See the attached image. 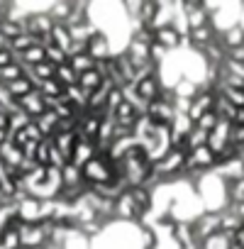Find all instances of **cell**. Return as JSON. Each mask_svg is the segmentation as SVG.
I'll list each match as a JSON object with an SVG mask.
<instances>
[{"label": "cell", "mask_w": 244, "mask_h": 249, "mask_svg": "<svg viewBox=\"0 0 244 249\" xmlns=\"http://www.w3.org/2000/svg\"><path fill=\"white\" fill-rule=\"evenodd\" d=\"M191 225H193L195 239L205 242V239H210L212 234L220 232V213H217V210H205V213H200Z\"/></svg>", "instance_id": "obj_1"}, {"label": "cell", "mask_w": 244, "mask_h": 249, "mask_svg": "<svg viewBox=\"0 0 244 249\" xmlns=\"http://www.w3.org/2000/svg\"><path fill=\"white\" fill-rule=\"evenodd\" d=\"M15 215L22 220V225H39V222H44V217H42V200L35 198V196L22 198L15 205Z\"/></svg>", "instance_id": "obj_2"}, {"label": "cell", "mask_w": 244, "mask_h": 249, "mask_svg": "<svg viewBox=\"0 0 244 249\" xmlns=\"http://www.w3.org/2000/svg\"><path fill=\"white\" fill-rule=\"evenodd\" d=\"M215 100H217V93L215 90H208V88H200L198 95L191 100V110H188V117L193 120V124L198 122V117H203L205 112H212L215 110Z\"/></svg>", "instance_id": "obj_3"}, {"label": "cell", "mask_w": 244, "mask_h": 249, "mask_svg": "<svg viewBox=\"0 0 244 249\" xmlns=\"http://www.w3.org/2000/svg\"><path fill=\"white\" fill-rule=\"evenodd\" d=\"M112 215H115L117 220H125V222H139L142 213L137 210V205H135L130 191H125L122 196H117V200L112 203Z\"/></svg>", "instance_id": "obj_4"}, {"label": "cell", "mask_w": 244, "mask_h": 249, "mask_svg": "<svg viewBox=\"0 0 244 249\" xmlns=\"http://www.w3.org/2000/svg\"><path fill=\"white\" fill-rule=\"evenodd\" d=\"M54 27V20L49 18V13H30L25 15V32L35 35V37H49Z\"/></svg>", "instance_id": "obj_5"}, {"label": "cell", "mask_w": 244, "mask_h": 249, "mask_svg": "<svg viewBox=\"0 0 244 249\" xmlns=\"http://www.w3.org/2000/svg\"><path fill=\"white\" fill-rule=\"evenodd\" d=\"M135 88H137V95H139L147 105H149L152 100H157V98L164 93V83H161L159 73H149V76H144L142 81L135 83Z\"/></svg>", "instance_id": "obj_6"}, {"label": "cell", "mask_w": 244, "mask_h": 249, "mask_svg": "<svg viewBox=\"0 0 244 249\" xmlns=\"http://www.w3.org/2000/svg\"><path fill=\"white\" fill-rule=\"evenodd\" d=\"M86 52H88V56H90L93 61H105V59H110V56H112V47H110L107 35L98 30V32H95V35L88 39Z\"/></svg>", "instance_id": "obj_7"}, {"label": "cell", "mask_w": 244, "mask_h": 249, "mask_svg": "<svg viewBox=\"0 0 244 249\" xmlns=\"http://www.w3.org/2000/svg\"><path fill=\"white\" fill-rule=\"evenodd\" d=\"M17 107H20L25 115H30L32 120H37L39 115H44V112H47V98L35 88V90H30L25 98H20V100H17Z\"/></svg>", "instance_id": "obj_8"}, {"label": "cell", "mask_w": 244, "mask_h": 249, "mask_svg": "<svg viewBox=\"0 0 244 249\" xmlns=\"http://www.w3.org/2000/svg\"><path fill=\"white\" fill-rule=\"evenodd\" d=\"M217 42L225 47V52L237 49V47H244V25L234 22V25L225 27L222 32H217Z\"/></svg>", "instance_id": "obj_9"}, {"label": "cell", "mask_w": 244, "mask_h": 249, "mask_svg": "<svg viewBox=\"0 0 244 249\" xmlns=\"http://www.w3.org/2000/svg\"><path fill=\"white\" fill-rule=\"evenodd\" d=\"M181 39H183V35H181L174 25H169V27H159V30L154 32V42L161 44L166 52L181 49Z\"/></svg>", "instance_id": "obj_10"}, {"label": "cell", "mask_w": 244, "mask_h": 249, "mask_svg": "<svg viewBox=\"0 0 244 249\" xmlns=\"http://www.w3.org/2000/svg\"><path fill=\"white\" fill-rule=\"evenodd\" d=\"M93 157H95V144H93V142H86V140H78L76 147H73V152H71V159H69V161H71L73 166L83 169Z\"/></svg>", "instance_id": "obj_11"}, {"label": "cell", "mask_w": 244, "mask_h": 249, "mask_svg": "<svg viewBox=\"0 0 244 249\" xmlns=\"http://www.w3.org/2000/svg\"><path fill=\"white\" fill-rule=\"evenodd\" d=\"M0 159H3L10 169H15V171H17V169H20V164L25 161V154H22V149H20L10 137H8V142H5L3 147H0Z\"/></svg>", "instance_id": "obj_12"}, {"label": "cell", "mask_w": 244, "mask_h": 249, "mask_svg": "<svg viewBox=\"0 0 244 249\" xmlns=\"http://www.w3.org/2000/svg\"><path fill=\"white\" fill-rule=\"evenodd\" d=\"M49 39H52V44H56V47H59V49H64L66 54H69V49H71V44H73L71 32H69V27H66L64 22H54Z\"/></svg>", "instance_id": "obj_13"}, {"label": "cell", "mask_w": 244, "mask_h": 249, "mask_svg": "<svg viewBox=\"0 0 244 249\" xmlns=\"http://www.w3.org/2000/svg\"><path fill=\"white\" fill-rule=\"evenodd\" d=\"M52 142H54V147H56L66 159H71V152H73V147H76V142H78V135H76V132H56V135L52 137Z\"/></svg>", "instance_id": "obj_14"}, {"label": "cell", "mask_w": 244, "mask_h": 249, "mask_svg": "<svg viewBox=\"0 0 244 249\" xmlns=\"http://www.w3.org/2000/svg\"><path fill=\"white\" fill-rule=\"evenodd\" d=\"M61 188H78V186H83L86 181H83V174H81V169L78 166H73L71 161L61 169Z\"/></svg>", "instance_id": "obj_15"}, {"label": "cell", "mask_w": 244, "mask_h": 249, "mask_svg": "<svg viewBox=\"0 0 244 249\" xmlns=\"http://www.w3.org/2000/svg\"><path fill=\"white\" fill-rule=\"evenodd\" d=\"M103 83H105V78H103L95 69H90V71H86V73H81V76H78V88H83L86 93L98 90Z\"/></svg>", "instance_id": "obj_16"}, {"label": "cell", "mask_w": 244, "mask_h": 249, "mask_svg": "<svg viewBox=\"0 0 244 249\" xmlns=\"http://www.w3.org/2000/svg\"><path fill=\"white\" fill-rule=\"evenodd\" d=\"M5 88H8V93H10V95H13L15 100H20V98H25V95H27L30 90H35V86H32V81H30V78H27L25 73H22V78H17V81H13V83H8Z\"/></svg>", "instance_id": "obj_17"}, {"label": "cell", "mask_w": 244, "mask_h": 249, "mask_svg": "<svg viewBox=\"0 0 244 249\" xmlns=\"http://www.w3.org/2000/svg\"><path fill=\"white\" fill-rule=\"evenodd\" d=\"M42 61H47V54H44V47L42 44H37V47H32V49H27L22 56H20V64L22 66H39Z\"/></svg>", "instance_id": "obj_18"}, {"label": "cell", "mask_w": 244, "mask_h": 249, "mask_svg": "<svg viewBox=\"0 0 244 249\" xmlns=\"http://www.w3.org/2000/svg\"><path fill=\"white\" fill-rule=\"evenodd\" d=\"M191 130H193V120L188 115H176L174 122L169 124V132L171 135H181V137H188Z\"/></svg>", "instance_id": "obj_19"}, {"label": "cell", "mask_w": 244, "mask_h": 249, "mask_svg": "<svg viewBox=\"0 0 244 249\" xmlns=\"http://www.w3.org/2000/svg\"><path fill=\"white\" fill-rule=\"evenodd\" d=\"M54 78L64 86V88H69V86H76L78 83V73L69 66V64H61V66H56V71H54Z\"/></svg>", "instance_id": "obj_20"}, {"label": "cell", "mask_w": 244, "mask_h": 249, "mask_svg": "<svg viewBox=\"0 0 244 249\" xmlns=\"http://www.w3.org/2000/svg\"><path fill=\"white\" fill-rule=\"evenodd\" d=\"M200 147H208V132H203L200 127H195V124H193V130L186 137V149L193 152V149H200Z\"/></svg>", "instance_id": "obj_21"}, {"label": "cell", "mask_w": 244, "mask_h": 249, "mask_svg": "<svg viewBox=\"0 0 244 249\" xmlns=\"http://www.w3.org/2000/svg\"><path fill=\"white\" fill-rule=\"evenodd\" d=\"M69 66L81 76V73H86V71H90V69H95V61L88 56V52L86 54H76V56H69Z\"/></svg>", "instance_id": "obj_22"}, {"label": "cell", "mask_w": 244, "mask_h": 249, "mask_svg": "<svg viewBox=\"0 0 244 249\" xmlns=\"http://www.w3.org/2000/svg\"><path fill=\"white\" fill-rule=\"evenodd\" d=\"M44 54H47V61H49L52 66H61V64H69V54H66L64 49H59L56 44H52V39H49V44L44 47Z\"/></svg>", "instance_id": "obj_23"}, {"label": "cell", "mask_w": 244, "mask_h": 249, "mask_svg": "<svg viewBox=\"0 0 244 249\" xmlns=\"http://www.w3.org/2000/svg\"><path fill=\"white\" fill-rule=\"evenodd\" d=\"M44 98H61L64 95V86L56 81V78H49V81H42L39 88H37Z\"/></svg>", "instance_id": "obj_24"}, {"label": "cell", "mask_w": 244, "mask_h": 249, "mask_svg": "<svg viewBox=\"0 0 244 249\" xmlns=\"http://www.w3.org/2000/svg\"><path fill=\"white\" fill-rule=\"evenodd\" d=\"M17 78H22V64L15 61V64H10L5 69H0V83H3V86H8V83H13Z\"/></svg>", "instance_id": "obj_25"}, {"label": "cell", "mask_w": 244, "mask_h": 249, "mask_svg": "<svg viewBox=\"0 0 244 249\" xmlns=\"http://www.w3.org/2000/svg\"><path fill=\"white\" fill-rule=\"evenodd\" d=\"M30 122H32V117H30V115H25L22 110H15V112H10V135H15V132L25 130Z\"/></svg>", "instance_id": "obj_26"}, {"label": "cell", "mask_w": 244, "mask_h": 249, "mask_svg": "<svg viewBox=\"0 0 244 249\" xmlns=\"http://www.w3.org/2000/svg\"><path fill=\"white\" fill-rule=\"evenodd\" d=\"M217 122H220V117H217V115H215V110H212V112H205L203 117H198L195 127H200L203 132H208V135H210V132L217 127Z\"/></svg>", "instance_id": "obj_27"}, {"label": "cell", "mask_w": 244, "mask_h": 249, "mask_svg": "<svg viewBox=\"0 0 244 249\" xmlns=\"http://www.w3.org/2000/svg\"><path fill=\"white\" fill-rule=\"evenodd\" d=\"M13 176H15V169H10L3 159H0V186L10 183V181H13Z\"/></svg>", "instance_id": "obj_28"}, {"label": "cell", "mask_w": 244, "mask_h": 249, "mask_svg": "<svg viewBox=\"0 0 244 249\" xmlns=\"http://www.w3.org/2000/svg\"><path fill=\"white\" fill-rule=\"evenodd\" d=\"M0 130L10 135V112L8 110H0Z\"/></svg>", "instance_id": "obj_29"}, {"label": "cell", "mask_w": 244, "mask_h": 249, "mask_svg": "<svg viewBox=\"0 0 244 249\" xmlns=\"http://www.w3.org/2000/svg\"><path fill=\"white\" fill-rule=\"evenodd\" d=\"M234 242H237L239 247H244V225H242V227L234 232Z\"/></svg>", "instance_id": "obj_30"}, {"label": "cell", "mask_w": 244, "mask_h": 249, "mask_svg": "<svg viewBox=\"0 0 244 249\" xmlns=\"http://www.w3.org/2000/svg\"><path fill=\"white\" fill-rule=\"evenodd\" d=\"M8 47H10V42H8L3 35H0V52H3V49H8Z\"/></svg>", "instance_id": "obj_31"}, {"label": "cell", "mask_w": 244, "mask_h": 249, "mask_svg": "<svg viewBox=\"0 0 244 249\" xmlns=\"http://www.w3.org/2000/svg\"><path fill=\"white\" fill-rule=\"evenodd\" d=\"M8 137H10V135H8V132H3V130H0V147H3V144H5V142H8Z\"/></svg>", "instance_id": "obj_32"}]
</instances>
